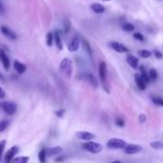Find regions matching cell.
Wrapping results in <instances>:
<instances>
[{
	"instance_id": "1",
	"label": "cell",
	"mask_w": 163,
	"mask_h": 163,
	"mask_svg": "<svg viewBox=\"0 0 163 163\" xmlns=\"http://www.w3.org/2000/svg\"><path fill=\"white\" fill-rule=\"evenodd\" d=\"M59 70L66 77H71V75H72V62H71V60L68 59V58H64L62 61L60 62Z\"/></svg>"
},
{
	"instance_id": "2",
	"label": "cell",
	"mask_w": 163,
	"mask_h": 163,
	"mask_svg": "<svg viewBox=\"0 0 163 163\" xmlns=\"http://www.w3.org/2000/svg\"><path fill=\"white\" fill-rule=\"evenodd\" d=\"M107 146L112 150H119V149H124L126 146V141H123L121 139L112 138L107 142Z\"/></svg>"
},
{
	"instance_id": "3",
	"label": "cell",
	"mask_w": 163,
	"mask_h": 163,
	"mask_svg": "<svg viewBox=\"0 0 163 163\" xmlns=\"http://www.w3.org/2000/svg\"><path fill=\"white\" fill-rule=\"evenodd\" d=\"M99 75H100V80L106 92H109V89L107 87V64L104 61H101L99 64Z\"/></svg>"
},
{
	"instance_id": "4",
	"label": "cell",
	"mask_w": 163,
	"mask_h": 163,
	"mask_svg": "<svg viewBox=\"0 0 163 163\" xmlns=\"http://www.w3.org/2000/svg\"><path fill=\"white\" fill-rule=\"evenodd\" d=\"M82 148L88 152H91V153H99L102 151V145L100 143H97V142H93V141H87L84 144L82 145Z\"/></svg>"
},
{
	"instance_id": "5",
	"label": "cell",
	"mask_w": 163,
	"mask_h": 163,
	"mask_svg": "<svg viewBox=\"0 0 163 163\" xmlns=\"http://www.w3.org/2000/svg\"><path fill=\"white\" fill-rule=\"evenodd\" d=\"M1 108H2V110L7 113V114H9V115H13L16 111H17V106L12 103V102H9V101H6V102H2L1 103Z\"/></svg>"
},
{
	"instance_id": "6",
	"label": "cell",
	"mask_w": 163,
	"mask_h": 163,
	"mask_svg": "<svg viewBox=\"0 0 163 163\" xmlns=\"http://www.w3.org/2000/svg\"><path fill=\"white\" fill-rule=\"evenodd\" d=\"M18 152H19V148L17 146V145H15V146H12V148H10V149L6 152V154H5V163L12 162V160L16 157V155H17Z\"/></svg>"
},
{
	"instance_id": "7",
	"label": "cell",
	"mask_w": 163,
	"mask_h": 163,
	"mask_svg": "<svg viewBox=\"0 0 163 163\" xmlns=\"http://www.w3.org/2000/svg\"><path fill=\"white\" fill-rule=\"evenodd\" d=\"M109 46H110L114 51L120 52V53H126V52L129 51V49L126 48L124 44H121V42H118V41H112V42L109 44Z\"/></svg>"
},
{
	"instance_id": "8",
	"label": "cell",
	"mask_w": 163,
	"mask_h": 163,
	"mask_svg": "<svg viewBox=\"0 0 163 163\" xmlns=\"http://www.w3.org/2000/svg\"><path fill=\"white\" fill-rule=\"evenodd\" d=\"M75 138L78 139V140H82V141H90V140L95 138V135H94L93 133H91V132L80 131L75 133Z\"/></svg>"
},
{
	"instance_id": "9",
	"label": "cell",
	"mask_w": 163,
	"mask_h": 163,
	"mask_svg": "<svg viewBox=\"0 0 163 163\" xmlns=\"http://www.w3.org/2000/svg\"><path fill=\"white\" fill-rule=\"evenodd\" d=\"M142 150V146L139 144H128L124 148V152L126 154H135Z\"/></svg>"
},
{
	"instance_id": "10",
	"label": "cell",
	"mask_w": 163,
	"mask_h": 163,
	"mask_svg": "<svg viewBox=\"0 0 163 163\" xmlns=\"http://www.w3.org/2000/svg\"><path fill=\"white\" fill-rule=\"evenodd\" d=\"M79 47H80V39L78 37H75L70 41V44H68V50L70 52H75V51L79 49Z\"/></svg>"
},
{
	"instance_id": "11",
	"label": "cell",
	"mask_w": 163,
	"mask_h": 163,
	"mask_svg": "<svg viewBox=\"0 0 163 163\" xmlns=\"http://www.w3.org/2000/svg\"><path fill=\"white\" fill-rule=\"evenodd\" d=\"M0 60H1V62H2V66H3L5 70H9V68H10L9 58L7 57L6 52H5L3 49H0Z\"/></svg>"
},
{
	"instance_id": "12",
	"label": "cell",
	"mask_w": 163,
	"mask_h": 163,
	"mask_svg": "<svg viewBox=\"0 0 163 163\" xmlns=\"http://www.w3.org/2000/svg\"><path fill=\"white\" fill-rule=\"evenodd\" d=\"M0 30H1V32H2L3 36L8 37L9 39H12V40L17 39V35H16L12 30H10L8 27H6V26H1V27H0Z\"/></svg>"
},
{
	"instance_id": "13",
	"label": "cell",
	"mask_w": 163,
	"mask_h": 163,
	"mask_svg": "<svg viewBox=\"0 0 163 163\" xmlns=\"http://www.w3.org/2000/svg\"><path fill=\"white\" fill-rule=\"evenodd\" d=\"M126 62L129 63V66L133 69H137L139 66L138 58H135V56H133V55H126Z\"/></svg>"
},
{
	"instance_id": "14",
	"label": "cell",
	"mask_w": 163,
	"mask_h": 163,
	"mask_svg": "<svg viewBox=\"0 0 163 163\" xmlns=\"http://www.w3.org/2000/svg\"><path fill=\"white\" fill-rule=\"evenodd\" d=\"M13 68H15V70L18 72L19 75L25 73L26 70H27V67H26L25 64L21 63L20 61H18V60H15V61H13Z\"/></svg>"
},
{
	"instance_id": "15",
	"label": "cell",
	"mask_w": 163,
	"mask_h": 163,
	"mask_svg": "<svg viewBox=\"0 0 163 163\" xmlns=\"http://www.w3.org/2000/svg\"><path fill=\"white\" fill-rule=\"evenodd\" d=\"M134 80H135V83H137V86H138V88L140 90H145V88H146V82L143 80V78L141 77V75H134Z\"/></svg>"
},
{
	"instance_id": "16",
	"label": "cell",
	"mask_w": 163,
	"mask_h": 163,
	"mask_svg": "<svg viewBox=\"0 0 163 163\" xmlns=\"http://www.w3.org/2000/svg\"><path fill=\"white\" fill-rule=\"evenodd\" d=\"M61 151H62V148H61V146H52V148L47 149V155H48V157L58 155V154L61 153Z\"/></svg>"
},
{
	"instance_id": "17",
	"label": "cell",
	"mask_w": 163,
	"mask_h": 163,
	"mask_svg": "<svg viewBox=\"0 0 163 163\" xmlns=\"http://www.w3.org/2000/svg\"><path fill=\"white\" fill-rule=\"evenodd\" d=\"M55 41H56V46L59 50H62V40H61V36H60V31L56 30L55 31Z\"/></svg>"
},
{
	"instance_id": "18",
	"label": "cell",
	"mask_w": 163,
	"mask_h": 163,
	"mask_svg": "<svg viewBox=\"0 0 163 163\" xmlns=\"http://www.w3.org/2000/svg\"><path fill=\"white\" fill-rule=\"evenodd\" d=\"M86 80L93 87L94 89L98 88V86H99V83H98V81H97V79H95V77H94L93 75H91V73H89V75H86Z\"/></svg>"
},
{
	"instance_id": "19",
	"label": "cell",
	"mask_w": 163,
	"mask_h": 163,
	"mask_svg": "<svg viewBox=\"0 0 163 163\" xmlns=\"http://www.w3.org/2000/svg\"><path fill=\"white\" fill-rule=\"evenodd\" d=\"M91 10L95 13H103L106 11V8L100 3H92L91 5Z\"/></svg>"
},
{
	"instance_id": "20",
	"label": "cell",
	"mask_w": 163,
	"mask_h": 163,
	"mask_svg": "<svg viewBox=\"0 0 163 163\" xmlns=\"http://www.w3.org/2000/svg\"><path fill=\"white\" fill-rule=\"evenodd\" d=\"M140 75H141V77L143 78V80H144L146 83H149V82L151 81L150 77H149V72L145 71V68L143 67V66L140 67Z\"/></svg>"
},
{
	"instance_id": "21",
	"label": "cell",
	"mask_w": 163,
	"mask_h": 163,
	"mask_svg": "<svg viewBox=\"0 0 163 163\" xmlns=\"http://www.w3.org/2000/svg\"><path fill=\"white\" fill-rule=\"evenodd\" d=\"M82 46H83V49L87 51V53L89 55V57H92V49H91V46L88 42V40L86 39H82Z\"/></svg>"
},
{
	"instance_id": "22",
	"label": "cell",
	"mask_w": 163,
	"mask_h": 163,
	"mask_svg": "<svg viewBox=\"0 0 163 163\" xmlns=\"http://www.w3.org/2000/svg\"><path fill=\"white\" fill-rule=\"evenodd\" d=\"M47 150L46 149H42V150L39 152V154H38V157H39V161L40 163H46V159H47Z\"/></svg>"
},
{
	"instance_id": "23",
	"label": "cell",
	"mask_w": 163,
	"mask_h": 163,
	"mask_svg": "<svg viewBox=\"0 0 163 163\" xmlns=\"http://www.w3.org/2000/svg\"><path fill=\"white\" fill-rule=\"evenodd\" d=\"M138 55L141 58H144V59H146V58H150L151 55H152V52L149 50H144V49H141V50L138 51Z\"/></svg>"
},
{
	"instance_id": "24",
	"label": "cell",
	"mask_w": 163,
	"mask_h": 163,
	"mask_svg": "<svg viewBox=\"0 0 163 163\" xmlns=\"http://www.w3.org/2000/svg\"><path fill=\"white\" fill-rule=\"evenodd\" d=\"M29 157H15L11 163H28Z\"/></svg>"
},
{
	"instance_id": "25",
	"label": "cell",
	"mask_w": 163,
	"mask_h": 163,
	"mask_svg": "<svg viewBox=\"0 0 163 163\" xmlns=\"http://www.w3.org/2000/svg\"><path fill=\"white\" fill-rule=\"evenodd\" d=\"M53 40H55V33L48 32V33H47V46H48V47H51L52 44H53Z\"/></svg>"
},
{
	"instance_id": "26",
	"label": "cell",
	"mask_w": 163,
	"mask_h": 163,
	"mask_svg": "<svg viewBox=\"0 0 163 163\" xmlns=\"http://www.w3.org/2000/svg\"><path fill=\"white\" fill-rule=\"evenodd\" d=\"M149 77H150L151 81H155L157 79V72L155 69H150V71H149Z\"/></svg>"
},
{
	"instance_id": "27",
	"label": "cell",
	"mask_w": 163,
	"mask_h": 163,
	"mask_svg": "<svg viewBox=\"0 0 163 163\" xmlns=\"http://www.w3.org/2000/svg\"><path fill=\"white\" fill-rule=\"evenodd\" d=\"M150 146L151 148H153V149L160 150V149H163V143L162 142H159V141H154V142H151Z\"/></svg>"
},
{
	"instance_id": "28",
	"label": "cell",
	"mask_w": 163,
	"mask_h": 163,
	"mask_svg": "<svg viewBox=\"0 0 163 163\" xmlns=\"http://www.w3.org/2000/svg\"><path fill=\"white\" fill-rule=\"evenodd\" d=\"M151 99L153 101L154 104L157 106H160V107H163V99L162 98H159V97H151Z\"/></svg>"
},
{
	"instance_id": "29",
	"label": "cell",
	"mask_w": 163,
	"mask_h": 163,
	"mask_svg": "<svg viewBox=\"0 0 163 163\" xmlns=\"http://www.w3.org/2000/svg\"><path fill=\"white\" fill-rule=\"evenodd\" d=\"M9 126V121L8 120H1L0 121V132H3Z\"/></svg>"
},
{
	"instance_id": "30",
	"label": "cell",
	"mask_w": 163,
	"mask_h": 163,
	"mask_svg": "<svg viewBox=\"0 0 163 163\" xmlns=\"http://www.w3.org/2000/svg\"><path fill=\"white\" fill-rule=\"evenodd\" d=\"M122 28H123V30L124 31H133L134 30V26L132 25V23H129V22H126V23H124V25L122 26Z\"/></svg>"
},
{
	"instance_id": "31",
	"label": "cell",
	"mask_w": 163,
	"mask_h": 163,
	"mask_svg": "<svg viewBox=\"0 0 163 163\" xmlns=\"http://www.w3.org/2000/svg\"><path fill=\"white\" fill-rule=\"evenodd\" d=\"M5 148H6V141L2 140V141H0V161H1V159H2V155H3Z\"/></svg>"
},
{
	"instance_id": "32",
	"label": "cell",
	"mask_w": 163,
	"mask_h": 163,
	"mask_svg": "<svg viewBox=\"0 0 163 163\" xmlns=\"http://www.w3.org/2000/svg\"><path fill=\"white\" fill-rule=\"evenodd\" d=\"M133 38H134L135 40H138V41H144V37H143L140 32H135V33L133 35Z\"/></svg>"
},
{
	"instance_id": "33",
	"label": "cell",
	"mask_w": 163,
	"mask_h": 163,
	"mask_svg": "<svg viewBox=\"0 0 163 163\" xmlns=\"http://www.w3.org/2000/svg\"><path fill=\"white\" fill-rule=\"evenodd\" d=\"M115 124H117L118 126H124L126 122H124V120L122 119V118H117V120H115Z\"/></svg>"
},
{
	"instance_id": "34",
	"label": "cell",
	"mask_w": 163,
	"mask_h": 163,
	"mask_svg": "<svg viewBox=\"0 0 163 163\" xmlns=\"http://www.w3.org/2000/svg\"><path fill=\"white\" fill-rule=\"evenodd\" d=\"M153 55H154V57H155L157 59H162L163 58L162 52H160L159 50H153Z\"/></svg>"
},
{
	"instance_id": "35",
	"label": "cell",
	"mask_w": 163,
	"mask_h": 163,
	"mask_svg": "<svg viewBox=\"0 0 163 163\" xmlns=\"http://www.w3.org/2000/svg\"><path fill=\"white\" fill-rule=\"evenodd\" d=\"M64 112H66V110H64V109H60V110H58V111L56 112L57 117H59V118H62L63 114H64Z\"/></svg>"
},
{
	"instance_id": "36",
	"label": "cell",
	"mask_w": 163,
	"mask_h": 163,
	"mask_svg": "<svg viewBox=\"0 0 163 163\" xmlns=\"http://www.w3.org/2000/svg\"><path fill=\"white\" fill-rule=\"evenodd\" d=\"M139 121H140L141 123H144L145 121H146V117H145L144 114H140V115H139Z\"/></svg>"
},
{
	"instance_id": "37",
	"label": "cell",
	"mask_w": 163,
	"mask_h": 163,
	"mask_svg": "<svg viewBox=\"0 0 163 163\" xmlns=\"http://www.w3.org/2000/svg\"><path fill=\"white\" fill-rule=\"evenodd\" d=\"M6 98V92H5V90L0 87V99H5Z\"/></svg>"
},
{
	"instance_id": "38",
	"label": "cell",
	"mask_w": 163,
	"mask_h": 163,
	"mask_svg": "<svg viewBox=\"0 0 163 163\" xmlns=\"http://www.w3.org/2000/svg\"><path fill=\"white\" fill-rule=\"evenodd\" d=\"M64 159H66V157L62 155V157H56V159H55V161H56V162H62Z\"/></svg>"
},
{
	"instance_id": "39",
	"label": "cell",
	"mask_w": 163,
	"mask_h": 163,
	"mask_svg": "<svg viewBox=\"0 0 163 163\" xmlns=\"http://www.w3.org/2000/svg\"><path fill=\"white\" fill-rule=\"evenodd\" d=\"M0 12H1V13L3 12V7H2V5H1V3H0Z\"/></svg>"
},
{
	"instance_id": "40",
	"label": "cell",
	"mask_w": 163,
	"mask_h": 163,
	"mask_svg": "<svg viewBox=\"0 0 163 163\" xmlns=\"http://www.w3.org/2000/svg\"><path fill=\"white\" fill-rule=\"evenodd\" d=\"M0 80H3V75L0 73Z\"/></svg>"
},
{
	"instance_id": "41",
	"label": "cell",
	"mask_w": 163,
	"mask_h": 163,
	"mask_svg": "<svg viewBox=\"0 0 163 163\" xmlns=\"http://www.w3.org/2000/svg\"><path fill=\"white\" fill-rule=\"evenodd\" d=\"M112 163H121V162H120V161H113Z\"/></svg>"
},
{
	"instance_id": "42",
	"label": "cell",
	"mask_w": 163,
	"mask_h": 163,
	"mask_svg": "<svg viewBox=\"0 0 163 163\" xmlns=\"http://www.w3.org/2000/svg\"><path fill=\"white\" fill-rule=\"evenodd\" d=\"M103 1H110V0H103Z\"/></svg>"
}]
</instances>
